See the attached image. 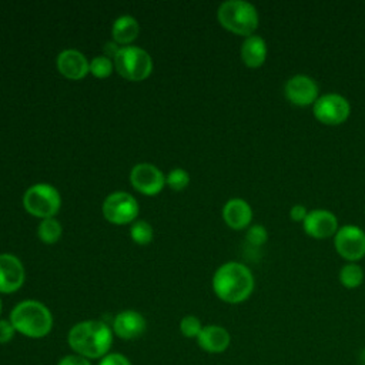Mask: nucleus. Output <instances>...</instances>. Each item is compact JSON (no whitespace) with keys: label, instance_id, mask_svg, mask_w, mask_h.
<instances>
[{"label":"nucleus","instance_id":"f257e3e1","mask_svg":"<svg viewBox=\"0 0 365 365\" xmlns=\"http://www.w3.org/2000/svg\"><path fill=\"white\" fill-rule=\"evenodd\" d=\"M255 287L251 269L235 261L224 262L212 277L214 294L227 304H241L247 301Z\"/></svg>","mask_w":365,"mask_h":365},{"label":"nucleus","instance_id":"f03ea898","mask_svg":"<svg viewBox=\"0 0 365 365\" xmlns=\"http://www.w3.org/2000/svg\"><path fill=\"white\" fill-rule=\"evenodd\" d=\"M67 342L74 354L87 359H97L108 354L113 344V331L100 319L81 321L70 328Z\"/></svg>","mask_w":365,"mask_h":365},{"label":"nucleus","instance_id":"7ed1b4c3","mask_svg":"<svg viewBox=\"0 0 365 365\" xmlns=\"http://www.w3.org/2000/svg\"><path fill=\"white\" fill-rule=\"evenodd\" d=\"M16 332L29 338H43L53 328V315L40 301L26 299L19 302L10 312L9 319Z\"/></svg>","mask_w":365,"mask_h":365},{"label":"nucleus","instance_id":"20e7f679","mask_svg":"<svg viewBox=\"0 0 365 365\" xmlns=\"http://www.w3.org/2000/svg\"><path fill=\"white\" fill-rule=\"evenodd\" d=\"M220 24L232 34L250 37L259 24V14L254 4L244 0H228L217 10Z\"/></svg>","mask_w":365,"mask_h":365},{"label":"nucleus","instance_id":"39448f33","mask_svg":"<svg viewBox=\"0 0 365 365\" xmlns=\"http://www.w3.org/2000/svg\"><path fill=\"white\" fill-rule=\"evenodd\" d=\"M114 68L125 80L141 81L151 74L153 60L145 50L134 46H127L121 47L115 54Z\"/></svg>","mask_w":365,"mask_h":365},{"label":"nucleus","instance_id":"423d86ee","mask_svg":"<svg viewBox=\"0 0 365 365\" xmlns=\"http://www.w3.org/2000/svg\"><path fill=\"white\" fill-rule=\"evenodd\" d=\"M24 210L38 218H53L60 207H61V197L58 191L44 182H38L31 185L23 197Z\"/></svg>","mask_w":365,"mask_h":365},{"label":"nucleus","instance_id":"0eeeda50","mask_svg":"<svg viewBox=\"0 0 365 365\" xmlns=\"http://www.w3.org/2000/svg\"><path fill=\"white\" fill-rule=\"evenodd\" d=\"M312 114L321 124L339 125L348 120L351 114V104L342 94H321L312 106Z\"/></svg>","mask_w":365,"mask_h":365},{"label":"nucleus","instance_id":"6e6552de","mask_svg":"<svg viewBox=\"0 0 365 365\" xmlns=\"http://www.w3.org/2000/svg\"><path fill=\"white\" fill-rule=\"evenodd\" d=\"M336 254L348 262H356L365 257V231L355 224H345L334 235Z\"/></svg>","mask_w":365,"mask_h":365},{"label":"nucleus","instance_id":"1a4fd4ad","mask_svg":"<svg viewBox=\"0 0 365 365\" xmlns=\"http://www.w3.org/2000/svg\"><path fill=\"white\" fill-rule=\"evenodd\" d=\"M103 215L113 224H128L138 215V202L125 191L111 192L103 202Z\"/></svg>","mask_w":365,"mask_h":365},{"label":"nucleus","instance_id":"9d476101","mask_svg":"<svg viewBox=\"0 0 365 365\" xmlns=\"http://www.w3.org/2000/svg\"><path fill=\"white\" fill-rule=\"evenodd\" d=\"M284 96L295 107H312L318 100L319 87L318 83L307 74L291 76L284 86Z\"/></svg>","mask_w":365,"mask_h":365},{"label":"nucleus","instance_id":"9b49d317","mask_svg":"<svg viewBox=\"0 0 365 365\" xmlns=\"http://www.w3.org/2000/svg\"><path fill=\"white\" fill-rule=\"evenodd\" d=\"M130 181L138 192L145 195H155L165 185L164 174L160 171V168L148 163L134 165L130 173Z\"/></svg>","mask_w":365,"mask_h":365},{"label":"nucleus","instance_id":"f8f14e48","mask_svg":"<svg viewBox=\"0 0 365 365\" xmlns=\"http://www.w3.org/2000/svg\"><path fill=\"white\" fill-rule=\"evenodd\" d=\"M302 228L304 232L311 238L327 240L336 234L339 224L334 212L324 208H315L308 212L302 222Z\"/></svg>","mask_w":365,"mask_h":365},{"label":"nucleus","instance_id":"ddd939ff","mask_svg":"<svg viewBox=\"0 0 365 365\" xmlns=\"http://www.w3.org/2000/svg\"><path fill=\"white\" fill-rule=\"evenodd\" d=\"M24 267L11 254H0V292L11 294L24 282Z\"/></svg>","mask_w":365,"mask_h":365},{"label":"nucleus","instance_id":"4468645a","mask_svg":"<svg viewBox=\"0 0 365 365\" xmlns=\"http://www.w3.org/2000/svg\"><path fill=\"white\" fill-rule=\"evenodd\" d=\"M145 318L133 309L118 312L113 319V332L121 339H135L145 332Z\"/></svg>","mask_w":365,"mask_h":365},{"label":"nucleus","instance_id":"2eb2a0df","mask_svg":"<svg viewBox=\"0 0 365 365\" xmlns=\"http://www.w3.org/2000/svg\"><path fill=\"white\" fill-rule=\"evenodd\" d=\"M222 220L235 231L248 228L252 221V208L242 198H231L222 207Z\"/></svg>","mask_w":365,"mask_h":365},{"label":"nucleus","instance_id":"dca6fc26","mask_svg":"<svg viewBox=\"0 0 365 365\" xmlns=\"http://www.w3.org/2000/svg\"><path fill=\"white\" fill-rule=\"evenodd\" d=\"M198 346L208 354H221L231 344L230 332L221 325H205L197 336Z\"/></svg>","mask_w":365,"mask_h":365},{"label":"nucleus","instance_id":"f3484780","mask_svg":"<svg viewBox=\"0 0 365 365\" xmlns=\"http://www.w3.org/2000/svg\"><path fill=\"white\" fill-rule=\"evenodd\" d=\"M57 68L68 80H80L90 71V63L77 50H64L57 56Z\"/></svg>","mask_w":365,"mask_h":365},{"label":"nucleus","instance_id":"a211bd4d","mask_svg":"<svg viewBox=\"0 0 365 365\" xmlns=\"http://www.w3.org/2000/svg\"><path fill=\"white\" fill-rule=\"evenodd\" d=\"M240 56L242 63L248 68H259L265 63L268 56L267 41L257 34L245 37L241 44Z\"/></svg>","mask_w":365,"mask_h":365},{"label":"nucleus","instance_id":"6ab92c4d","mask_svg":"<svg viewBox=\"0 0 365 365\" xmlns=\"http://www.w3.org/2000/svg\"><path fill=\"white\" fill-rule=\"evenodd\" d=\"M140 33L138 21L131 16H121L118 17L111 29V34L114 43L117 44H128L137 38Z\"/></svg>","mask_w":365,"mask_h":365},{"label":"nucleus","instance_id":"aec40b11","mask_svg":"<svg viewBox=\"0 0 365 365\" xmlns=\"http://www.w3.org/2000/svg\"><path fill=\"white\" fill-rule=\"evenodd\" d=\"M339 284L346 289H355L362 285L365 279V272L362 267L356 262H346L341 267L338 272Z\"/></svg>","mask_w":365,"mask_h":365},{"label":"nucleus","instance_id":"412c9836","mask_svg":"<svg viewBox=\"0 0 365 365\" xmlns=\"http://www.w3.org/2000/svg\"><path fill=\"white\" fill-rule=\"evenodd\" d=\"M63 234L61 224L53 217V218H44L38 224L37 235L44 244H54L60 240Z\"/></svg>","mask_w":365,"mask_h":365},{"label":"nucleus","instance_id":"4be33fe9","mask_svg":"<svg viewBox=\"0 0 365 365\" xmlns=\"http://www.w3.org/2000/svg\"><path fill=\"white\" fill-rule=\"evenodd\" d=\"M130 235L134 242H137L140 245H145V244L151 242L154 231H153V227L147 221H137L131 225Z\"/></svg>","mask_w":365,"mask_h":365},{"label":"nucleus","instance_id":"5701e85b","mask_svg":"<svg viewBox=\"0 0 365 365\" xmlns=\"http://www.w3.org/2000/svg\"><path fill=\"white\" fill-rule=\"evenodd\" d=\"M113 61L106 56L94 57L90 61V73L97 78H106L113 73Z\"/></svg>","mask_w":365,"mask_h":365},{"label":"nucleus","instance_id":"b1692460","mask_svg":"<svg viewBox=\"0 0 365 365\" xmlns=\"http://www.w3.org/2000/svg\"><path fill=\"white\" fill-rule=\"evenodd\" d=\"M188 182H190V175L184 168L171 170L165 178V184L174 191L184 190L188 185Z\"/></svg>","mask_w":365,"mask_h":365},{"label":"nucleus","instance_id":"393cba45","mask_svg":"<svg viewBox=\"0 0 365 365\" xmlns=\"http://www.w3.org/2000/svg\"><path fill=\"white\" fill-rule=\"evenodd\" d=\"M202 324L195 315H185L180 322V331L185 338H195L200 335Z\"/></svg>","mask_w":365,"mask_h":365},{"label":"nucleus","instance_id":"a878e982","mask_svg":"<svg viewBox=\"0 0 365 365\" xmlns=\"http://www.w3.org/2000/svg\"><path fill=\"white\" fill-rule=\"evenodd\" d=\"M245 238L252 247H261L268 241V231L261 224H254L247 228Z\"/></svg>","mask_w":365,"mask_h":365},{"label":"nucleus","instance_id":"bb28decb","mask_svg":"<svg viewBox=\"0 0 365 365\" xmlns=\"http://www.w3.org/2000/svg\"><path fill=\"white\" fill-rule=\"evenodd\" d=\"M98 365H131L130 359L123 355V354H118V352H108L107 355H104Z\"/></svg>","mask_w":365,"mask_h":365},{"label":"nucleus","instance_id":"cd10ccee","mask_svg":"<svg viewBox=\"0 0 365 365\" xmlns=\"http://www.w3.org/2000/svg\"><path fill=\"white\" fill-rule=\"evenodd\" d=\"M16 329L10 321L0 319V344H7L13 339Z\"/></svg>","mask_w":365,"mask_h":365},{"label":"nucleus","instance_id":"c85d7f7f","mask_svg":"<svg viewBox=\"0 0 365 365\" xmlns=\"http://www.w3.org/2000/svg\"><path fill=\"white\" fill-rule=\"evenodd\" d=\"M308 208L304 204H294L289 210V218L294 222H304V220L308 215Z\"/></svg>","mask_w":365,"mask_h":365},{"label":"nucleus","instance_id":"c756f323","mask_svg":"<svg viewBox=\"0 0 365 365\" xmlns=\"http://www.w3.org/2000/svg\"><path fill=\"white\" fill-rule=\"evenodd\" d=\"M57 365H91L90 361L81 355L77 354H70L63 356Z\"/></svg>","mask_w":365,"mask_h":365},{"label":"nucleus","instance_id":"7c9ffc66","mask_svg":"<svg viewBox=\"0 0 365 365\" xmlns=\"http://www.w3.org/2000/svg\"><path fill=\"white\" fill-rule=\"evenodd\" d=\"M121 47L117 46V43H107L106 47H104V51H106V57H115V54L118 53Z\"/></svg>","mask_w":365,"mask_h":365},{"label":"nucleus","instance_id":"2f4dec72","mask_svg":"<svg viewBox=\"0 0 365 365\" xmlns=\"http://www.w3.org/2000/svg\"><path fill=\"white\" fill-rule=\"evenodd\" d=\"M0 314H1V299H0Z\"/></svg>","mask_w":365,"mask_h":365}]
</instances>
